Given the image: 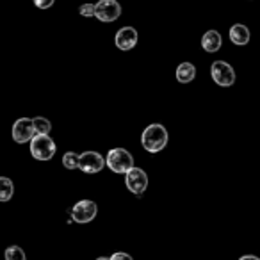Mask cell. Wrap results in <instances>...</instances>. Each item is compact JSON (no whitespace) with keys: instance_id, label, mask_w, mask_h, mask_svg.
I'll list each match as a JSON object with an SVG mask.
<instances>
[{"instance_id":"1","label":"cell","mask_w":260,"mask_h":260,"mask_svg":"<svg viewBox=\"0 0 260 260\" xmlns=\"http://www.w3.org/2000/svg\"><path fill=\"white\" fill-rule=\"evenodd\" d=\"M141 145L146 152L150 153H159L160 150L166 148L168 145V130L160 123H152L143 130L141 136Z\"/></svg>"},{"instance_id":"2","label":"cell","mask_w":260,"mask_h":260,"mask_svg":"<svg viewBox=\"0 0 260 260\" xmlns=\"http://www.w3.org/2000/svg\"><path fill=\"white\" fill-rule=\"evenodd\" d=\"M55 143L48 134H36L30 139V155L36 160H50L55 155Z\"/></svg>"},{"instance_id":"3","label":"cell","mask_w":260,"mask_h":260,"mask_svg":"<svg viewBox=\"0 0 260 260\" xmlns=\"http://www.w3.org/2000/svg\"><path fill=\"white\" fill-rule=\"evenodd\" d=\"M105 164H107L109 170L114 171V173L125 175L130 168L134 166V157H132L130 152H126L125 148H112V150H109L107 157H105Z\"/></svg>"},{"instance_id":"4","label":"cell","mask_w":260,"mask_h":260,"mask_svg":"<svg viewBox=\"0 0 260 260\" xmlns=\"http://www.w3.org/2000/svg\"><path fill=\"white\" fill-rule=\"evenodd\" d=\"M125 185L130 192L134 194H143L148 187V177H146L145 170L141 168L132 166L128 171L125 173Z\"/></svg>"},{"instance_id":"5","label":"cell","mask_w":260,"mask_h":260,"mask_svg":"<svg viewBox=\"0 0 260 260\" xmlns=\"http://www.w3.org/2000/svg\"><path fill=\"white\" fill-rule=\"evenodd\" d=\"M119 15H121V6L116 0H100V2L94 4V16L100 22L111 23L114 20H118Z\"/></svg>"},{"instance_id":"6","label":"cell","mask_w":260,"mask_h":260,"mask_svg":"<svg viewBox=\"0 0 260 260\" xmlns=\"http://www.w3.org/2000/svg\"><path fill=\"white\" fill-rule=\"evenodd\" d=\"M210 75H212V80L217 84V86L228 87L235 82V72L228 62L224 61H216L210 66Z\"/></svg>"},{"instance_id":"7","label":"cell","mask_w":260,"mask_h":260,"mask_svg":"<svg viewBox=\"0 0 260 260\" xmlns=\"http://www.w3.org/2000/svg\"><path fill=\"white\" fill-rule=\"evenodd\" d=\"M96 203L91 200H80L79 203H75V207L72 209V217L75 223H91L96 217Z\"/></svg>"},{"instance_id":"8","label":"cell","mask_w":260,"mask_h":260,"mask_svg":"<svg viewBox=\"0 0 260 260\" xmlns=\"http://www.w3.org/2000/svg\"><path fill=\"white\" fill-rule=\"evenodd\" d=\"M13 139H15L18 145H23V143H29L30 139L36 136V132H34V126H32V119L30 118H20L15 121V125H13Z\"/></svg>"},{"instance_id":"9","label":"cell","mask_w":260,"mask_h":260,"mask_svg":"<svg viewBox=\"0 0 260 260\" xmlns=\"http://www.w3.org/2000/svg\"><path fill=\"white\" fill-rule=\"evenodd\" d=\"M104 166L105 160L98 152H84L79 155V170H82L84 173H98L104 170Z\"/></svg>"},{"instance_id":"10","label":"cell","mask_w":260,"mask_h":260,"mask_svg":"<svg viewBox=\"0 0 260 260\" xmlns=\"http://www.w3.org/2000/svg\"><path fill=\"white\" fill-rule=\"evenodd\" d=\"M114 43L119 50L126 52V50H132V48L138 45V30L134 27H123L116 32L114 38Z\"/></svg>"},{"instance_id":"11","label":"cell","mask_w":260,"mask_h":260,"mask_svg":"<svg viewBox=\"0 0 260 260\" xmlns=\"http://www.w3.org/2000/svg\"><path fill=\"white\" fill-rule=\"evenodd\" d=\"M221 45H223V40H221V34L217 32V30H207V32L203 34L202 47H203V50H205V52L214 54V52L219 50Z\"/></svg>"},{"instance_id":"12","label":"cell","mask_w":260,"mask_h":260,"mask_svg":"<svg viewBox=\"0 0 260 260\" xmlns=\"http://www.w3.org/2000/svg\"><path fill=\"white\" fill-rule=\"evenodd\" d=\"M230 40L234 45H239V47H244V45L249 43V29L242 23H235L230 29Z\"/></svg>"},{"instance_id":"13","label":"cell","mask_w":260,"mask_h":260,"mask_svg":"<svg viewBox=\"0 0 260 260\" xmlns=\"http://www.w3.org/2000/svg\"><path fill=\"white\" fill-rule=\"evenodd\" d=\"M196 77V68L192 62H182L177 68V80L182 84H189L192 82Z\"/></svg>"},{"instance_id":"14","label":"cell","mask_w":260,"mask_h":260,"mask_svg":"<svg viewBox=\"0 0 260 260\" xmlns=\"http://www.w3.org/2000/svg\"><path fill=\"white\" fill-rule=\"evenodd\" d=\"M15 192V185L13 180L8 177H0V202H9Z\"/></svg>"},{"instance_id":"15","label":"cell","mask_w":260,"mask_h":260,"mask_svg":"<svg viewBox=\"0 0 260 260\" xmlns=\"http://www.w3.org/2000/svg\"><path fill=\"white\" fill-rule=\"evenodd\" d=\"M32 126L36 134H48L52 130V123L50 119L43 118V116H38V118L32 119Z\"/></svg>"},{"instance_id":"16","label":"cell","mask_w":260,"mask_h":260,"mask_svg":"<svg viewBox=\"0 0 260 260\" xmlns=\"http://www.w3.org/2000/svg\"><path fill=\"white\" fill-rule=\"evenodd\" d=\"M6 260H25V251L20 246H9L4 253Z\"/></svg>"},{"instance_id":"17","label":"cell","mask_w":260,"mask_h":260,"mask_svg":"<svg viewBox=\"0 0 260 260\" xmlns=\"http://www.w3.org/2000/svg\"><path fill=\"white\" fill-rule=\"evenodd\" d=\"M62 164L66 170H77L79 168V155L75 152H66L62 155Z\"/></svg>"},{"instance_id":"18","label":"cell","mask_w":260,"mask_h":260,"mask_svg":"<svg viewBox=\"0 0 260 260\" xmlns=\"http://www.w3.org/2000/svg\"><path fill=\"white\" fill-rule=\"evenodd\" d=\"M79 13L82 16H86V18H91V16H94V4H82Z\"/></svg>"},{"instance_id":"19","label":"cell","mask_w":260,"mask_h":260,"mask_svg":"<svg viewBox=\"0 0 260 260\" xmlns=\"http://www.w3.org/2000/svg\"><path fill=\"white\" fill-rule=\"evenodd\" d=\"M54 2H55V0H34V4H36V8H40V9H48V8H52V6H54Z\"/></svg>"},{"instance_id":"20","label":"cell","mask_w":260,"mask_h":260,"mask_svg":"<svg viewBox=\"0 0 260 260\" xmlns=\"http://www.w3.org/2000/svg\"><path fill=\"white\" fill-rule=\"evenodd\" d=\"M109 260H134V258H132L128 253H121V251H119V253H114L112 256H109Z\"/></svg>"},{"instance_id":"21","label":"cell","mask_w":260,"mask_h":260,"mask_svg":"<svg viewBox=\"0 0 260 260\" xmlns=\"http://www.w3.org/2000/svg\"><path fill=\"white\" fill-rule=\"evenodd\" d=\"M239 260H260L258 256H255V255H242Z\"/></svg>"},{"instance_id":"22","label":"cell","mask_w":260,"mask_h":260,"mask_svg":"<svg viewBox=\"0 0 260 260\" xmlns=\"http://www.w3.org/2000/svg\"><path fill=\"white\" fill-rule=\"evenodd\" d=\"M96 260H109V256H98Z\"/></svg>"}]
</instances>
